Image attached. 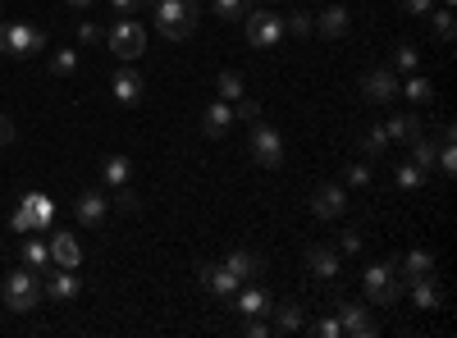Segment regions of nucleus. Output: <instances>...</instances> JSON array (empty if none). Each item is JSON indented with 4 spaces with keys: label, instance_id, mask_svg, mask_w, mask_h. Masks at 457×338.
<instances>
[{
    "label": "nucleus",
    "instance_id": "nucleus-1",
    "mask_svg": "<svg viewBox=\"0 0 457 338\" xmlns=\"http://www.w3.org/2000/svg\"><path fill=\"white\" fill-rule=\"evenodd\" d=\"M197 19H202L197 0H161V5H156V28H161V37H170V42L193 37L197 32Z\"/></svg>",
    "mask_w": 457,
    "mask_h": 338
},
{
    "label": "nucleus",
    "instance_id": "nucleus-2",
    "mask_svg": "<svg viewBox=\"0 0 457 338\" xmlns=\"http://www.w3.org/2000/svg\"><path fill=\"white\" fill-rule=\"evenodd\" d=\"M361 288H366V302L370 307H394L398 297H403L398 266H394V260H370L366 275H361Z\"/></svg>",
    "mask_w": 457,
    "mask_h": 338
},
{
    "label": "nucleus",
    "instance_id": "nucleus-3",
    "mask_svg": "<svg viewBox=\"0 0 457 338\" xmlns=\"http://www.w3.org/2000/svg\"><path fill=\"white\" fill-rule=\"evenodd\" d=\"M0 297H5V307L10 311H19V316H28V311H37L42 307V275L37 270H10V279H5V288H0Z\"/></svg>",
    "mask_w": 457,
    "mask_h": 338
},
{
    "label": "nucleus",
    "instance_id": "nucleus-4",
    "mask_svg": "<svg viewBox=\"0 0 457 338\" xmlns=\"http://www.w3.org/2000/svg\"><path fill=\"white\" fill-rule=\"evenodd\" d=\"M0 51L14 60H32L46 51V32L37 23H0Z\"/></svg>",
    "mask_w": 457,
    "mask_h": 338
},
{
    "label": "nucleus",
    "instance_id": "nucleus-5",
    "mask_svg": "<svg viewBox=\"0 0 457 338\" xmlns=\"http://www.w3.org/2000/svg\"><path fill=\"white\" fill-rule=\"evenodd\" d=\"M243 19H247V46L252 51H275L284 42V14L265 10V5H252Z\"/></svg>",
    "mask_w": 457,
    "mask_h": 338
},
{
    "label": "nucleus",
    "instance_id": "nucleus-6",
    "mask_svg": "<svg viewBox=\"0 0 457 338\" xmlns=\"http://www.w3.org/2000/svg\"><path fill=\"white\" fill-rule=\"evenodd\" d=\"M252 161L261 169H279L284 165V133L270 128V124H261V120H252Z\"/></svg>",
    "mask_w": 457,
    "mask_h": 338
},
{
    "label": "nucleus",
    "instance_id": "nucleus-7",
    "mask_svg": "<svg viewBox=\"0 0 457 338\" xmlns=\"http://www.w3.org/2000/svg\"><path fill=\"white\" fill-rule=\"evenodd\" d=\"M105 42H110V51L120 55L124 64H133V60H142V51H146V28H142L137 19H120V23L110 28Z\"/></svg>",
    "mask_w": 457,
    "mask_h": 338
},
{
    "label": "nucleus",
    "instance_id": "nucleus-8",
    "mask_svg": "<svg viewBox=\"0 0 457 338\" xmlns=\"http://www.w3.org/2000/svg\"><path fill=\"white\" fill-rule=\"evenodd\" d=\"M398 83H403L398 73H394L389 64H379V69L361 73V83H357V87H361V96L375 101V105H394V101H398Z\"/></svg>",
    "mask_w": 457,
    "mask_h": 338
},
{
    "label": "nucleus",
    "instance_id": "nucleus-9",
    "mask_svg": "<svg viewBox=\"0 0 457 338\" xmlns=\"http://www.w3.org/2000/svg\"><path fill=\"white\" fill-rule=\"evenodd\" d=\"M105 215H110V197L101 193V187H87V193L73 197V219H79L83 229H101Z\"/></svg>",
    "mask_w": 457,
    "mask_h": 338
},
{
    "label": "nucleus",
    "instance_id": "nucleus-10",
    "mask_svg": "<svg viewBox=\"0 0 457 338\" xmlns=\"http://www.w3.org/2000/svg\"><path fill=\"white\" fill-rule=\"evenodd\" d=\"M42 293L51 297V302L69 307L73 297L83 293V279H79V270H64V266H51V270H46V284H42Z\"/></svg>",
    "mask_w": 457,
    "mask_h": 338
},
{
    "label": "nucleus",
    "instance_id": "nucleus-11",
    "mask_svg": "<svg viewBox=\"0 0 457 338\" xmlns=\"http://www.w3.org/2000/svg\"><path fill=\"white\" fill-rule=\"evenodd\" d=\"M343 210H348V187L343 183H320L316 197H312V215L316 219H338Z\"/></svg>",
    "mask_w": 457,
    "mask_h": 338
},
{
    "label": "nucleus",
    "instance_id": "nucleus-12",
    "mask_svg": "<svg viewBox=\"0 0 457 338\" xmlns=\"http://www.w3.org/2000/svg\"><path fill=\"white\" fill-rule=\"evenodd\" d=\"M334 316H338V325H343V334H353V338H375L379 334V320L366 311V307H353V302H338L334 307Z\"/></svg>",
    "mask_w": 457,
    "mask_h": 338
},
{
    "label": "nucleus",
    "instance_id": "nucleus-13",
    "mask_svg": "<svg viewBox=\"0 0 457 338\" xmlns=\"http://www.w3.org/2000/svg\"><path fill=\"white\" fill-rule=\"evenodd\" d=\"M197 279H202V288H206L211 297H220V302H234V293L243 288V284H238V275L228 270L224 260H220V266H202V275H197Z\"/></svg>",
    "mask_w": 457,
    "mask_h": 338
},
{
    "label": "nucleus",
    "instance_id": "nucleus-14",
    "mask_svg": "<svg viewBox=\"0 0 457 338\" xmlns=\"http://www.w3.org/2000/svg\"><path fill=\"white\" fill-rule=\"evenodd\" d=\"M142 87H146V83H142V73H137L133 64L114 69V78H110V96L120 101V105H129V110H133V105L142 101Z\"/></svg>",
    "mask_w": 457,
    "mask_h": 338
},
{
    "label": "nucleus",
    "instance_id": "nucleus-15",
    "mask_svg": "<svg viewBox=\"0 0 457 338\" xmlns=\"http://www.w3.org/2000/svg\"><path fill=\"white\" fill-rule=\"evenodd\" d=\"M379 128H385V137H389V142H407V146L426 133L421 115H411V110H394V115H389L385 124H379Z\"/></svg>",
    "mask_w": 457,
    "mask_h": 338
},
{
    "label": "nucleus",
    "instance_id": "nucleus-16",
    "mask_svg": "<svg viewBox=\"0 0 457 338\" xmlns=\"http://www.w3.org/2000/svg\"><path fill=\"white\" fill-rule=\"evenodd\" d=\"M228 307H238L243 316H270V307H275V297L270 293H265L256 279L252 284H243L238 293H234V302H228Z\"/></svg>",
    "mask_w": 457,
    "mask_h": 338
},
{
    "label": "nucleus",
    "instance_id": "nucleus-17",
    "mask_svg": "<svg viewBox=\"0 0 457 338\" xmlns=\"http://www.w3.org/2000/svg\"><path fill=\"white\" fill-rule=\"evenodd\" d=\"M348 23H353L348 5H325V10L312 14V32H320V37H343V32H348Z\"/></svg>",
    "mask_w": 457,
    "mask_h": 338
},
{
    "label": "nucleus",
    "instance_id": "nucleus-18",
    "mask_svg": "<svg viewBox=\"0 0 457 338\" xmlns=\"http://www.w3.org/2000/svg\"><path fill=\"white\" fill-rule=\"evenodd\" d=\"M394 266H398L403 288L416 284V279H435V256H430V251H407L403 260H394Z\"/></svg>",
    "mask_w": 457,
    "mask_h": 338
},
{
    "label": "nucleus",
    "instance_id": "nucleus-19",
    "mask_svg": "<svg viewBox=\"0 0 457 338\" xmlns=\"http://www.w3.org/2000/svg\"><path fill=\"white\" fill-rule=\"evenodd\" d=\"M224 266L238 275V284H252V279H261V275H265V260H261L256 251H247V247H234V251L224 256Z\"/></svg>",
    "mask_w": 457,
    "mask_h": 338
},
{
    "label": "nucleus",
    "instance_id": "nucleus-20",
    "mask_svg": "<svg viewBox=\"0 0 457 338\" xmlns=\"http://www.w3.org/2000/svg\"><path fill=\"white\" fill-rule=\"evenodd\" d=\"M51 266H64V270H79L83 266V247L73 243V234H51Z\"/></svg>",
    "mask_w": 457,
    "mask_h": 338
},
{
    "label": "nucleus",
    "instance_id": "nucleus-21",
    "mask_svg": "<svg viewBox=\"0 0 457 338\" xmlns=\"http://www.w3.org/2000/svg\"><path fill=\"white\" fill-rule=\"evenodd\" d=\"M228 124H234V105L215 96V101L206 105V115H202V133H206V137H224Z\"/></svg>",
    "mask_w": 457,
    "mask_h": 338
},
{
    "label": "nucleus",
    "instance_id": "nucleus-22",
    "mask_svg": "<svg viewBox=\"0 0 457 338\" xmlns=\"http://www.w3.org/2000/svg\"><path fill=\"white\" fill-rule=\"evenodd\" d=\"M270 316H275V320H270L275 334H297L302 325H307V311H302V302H275Z\"/></svg>",
    "mask_w": 457,
    "mask_h": 338
},
{
    "label": "nucleus",
    "instance_id": "nucleus-23",
    "mask_svg": "<svg viewBox=\"0 0 457 338\" xmlns=\"http://www.w3.org/2000/svg\"><path fill=\"white\" fill-rule=\"evenodd\" d=\"M307 270L316 275V279H338V251L334 247H325V243H316L312 251H307Z\"/></svg>",
    "mask_w": 457,
    "mask_h": 338
},
{
    "label": "nucleus",
    "instance_id": "nucleus-24",
    "mask_svg": "<svg viewBox=\"0 0 457 338\" xmlns=\"http://www.w3.org/2000/svg\"><path fill=\"white\" fill-rule=\"evenodd\" d=\"M403 293H411L416 311H444V293H439L435 279H416V284H407Z\"/></svg>",
    "mask_w": 457,
    "mask_h": 338
},
{
    "label": "nucleus",
    "instance_id": "nucleus-25",
    "mask_svg": "<svg viewBox=\"0 0 457 338\" xmlns=\"http://www.w3.org/2000/svg\"><path fill=\"white\" fill-rule=\"evenodd\" d=\"M398 96H407L411 105H430L435 101V83L416 69V73H407V83H398Z\"/></svg>",
    "mask_w": 457,
    "mask_h": 338
},
{
    "label": "nucleus",
    "instance_id": "nucleus-26",
    "mask_svg": "<svg viewBox=\"0 0 457 338\" xmlns=\"http://www.w3.org/2000/svg\"><path fill=\"white\" fill-rule=\"evenodd\" d=\"M101 178H105L110 193H114V187H129V178H133V161H129V156H105Z\"/></svg>",
    "mask_w": 457,
    "mask_h": 338
},
{
    "label": "nucleus",
    "instance_id": "nucleus-27",
    "mask_svg": "<svg viewBox=\"0 0 457 338\" xmlns=\"http://www.w3.org/2000/svg\"><path fill=\"white\" fill-rule=\"evenodd\" d=\"M394 187H398V193H421V187H426V169L411 165V161H398L394 165Z\"/></svg>",
    "mask_w": 457,
    "mask_h": 338
},
{
    "label": "nucleus",
    "instance_id": "nucleus-28",
    "mask_svg": "<svg viewBox=\"0 0 457 338\" xmlns=\"http://www.w3.org/2000/svg\"><path fill=\"white\" fill-rule=\"evenodd\" d=\"M357 146H361V161H379V156L389 152V137H385V128H379V124H370V128H361Z\"/></svg>",
    "mask_w": 457,
    "mask_h": 338
},
{
    "label": "nucleus",
    "instance_id": "nucleus-29",
    "mask_svg": "<svg viewBox=\"0 0 457 338\" xmlns=\"http://www.w3.org/2000/svg\"><path fill=\"white\" fill-rule=\"evenodd\" d=\"M215 96H220V101H228V105H234L238 96H247V83H243V73L224 69L220 78H215Z\"/></svg>",
    "mask_w": 457,
    "mask_h": 338
},
{
    "label": "nucleus",
    "instance_id": "nucleus-30",
    "mask_svg": "<svg viewBox=\"0 0 457 338\" xmlns=\"http://www.w3.org/2000/svg\"><path fill=\"white\" fill-rule=\"evenodd\" d=\"M23 266L37 270V275H46V270H51V247L37 243V238H28V243H23Z\"/></svg>",
    "mask_w": 457,
    "mask_h": 338
},
{
    "label": "nucleus",
    "instance_id": "nucleus-31",
    "mask_svg": "<svg viewBox=\"0 0 457 338\" xmlns=\"http://www.w3.org/2000/svg\"><path fill=\"white\" fill-rule=\"evenodd\" d=\"M435 161H439V142L421 133V137L411 142V165H421V169L430 174V169H435Z\"/></svg>",
    "mask_w": 457,
    "mask_h": 338
},
{
    "label": "nucleus",
    "instance_id": "nucleus-32",
    "mask_svg": "<svg viewBox=\"0 0 457 338\" xmlns=\"http://www.w3.org/2000/svg\"><path fill=\"white\" fill-rule=\"evenodd\" d=\"M389 69L398 73V78H403V73H416V69H421V51H416V46H394V55H389Z\"/></svg>",
    "mask_w": 457,
    "mask_h": 338
},
{
    "label": "nucleus",
    "instance_id": "nucleus-33",
    "mask_svg": "<svg viewBox=\"0 0 457 338\" xmlns=\"http://www.w3.org/2000/svg\"><path fill=\"white\" fill-rule=\"evenodd\" d=\"M23 206H28V215H32L37 229H51V215H55V206H51L42 193H28V197H23Z\"/></svg>",
    "mask_w": 457,
    "mask_h": 338
},
{
    "label": "nucleus",
    "instance_id": "nucleus-34",
    "mask_svg": "<svg viewBox=\"0 0 457 338\" xmlns=\"http://www.w3.org/2000/svg\"><path fill=\"white\" fill-rule=\"evenodd\" d=\"M370 183H375L370 161H353V165H348V174H343V187H370Z\"/></svg>",
    "mask_w": 457,
    "mask_h": 338
},
{
    "label": "nucleus",
    "instance_id": "nucleus-35",
    "mask_svg": "<svg viewBox=\"0 0 457 338\" xmlns=\"http://www.w3.org/2000/svg\"><path fill=\"white\" fill-rule=\"evenodd\" d=\"M312 338H348L343 334V325H338V316H320V320H312V325H302Z\"/></svg>",
    "mask_w": 457,
    "mask_h": 338
},
{
    "label": "nucleus",
    "instance_id": "nucleus-36",
    "mask_svg": "<svg viewBox=\"0 0 457 338\" xmlns=\"http://www.w3.org/2000/svg\"><path fill=\"white\" fill-rule=\"evenodd\" d=\"M252 5H256V0H211V14H220V19H243Z\"/></svg>",
    "mask_w": 457,
    "mask_h": 338
},
{
    "label": "nucleus",
    "instance_id": "nucleus-37",
    "mask_svg": "<svg viewBox=\"0 0 457 338\" xmlns=\"http://www.w3.org/2000/svg\"><path fill=\"white\" fill-rule=\"evenodd\" d=\"M51 73H55V78L79 73V51H55V55H51Z\"/></svg>",
    "mask_w": 457,
    "mask_h": 338
},
{
    "label": "nucleus",
    "instance_id": "nucleus-38",
    "mask_svg": "<svg viewBox=\"0 0 457 338\" xmlns=\"http://www.w3.org/2000/svg\"><path fill=\"white\" fill-rule=\"evenodd\" d=\"M430 14H435V32H439V42H453V32H457V23H453V10H448V5H435Z\"/></svg>",
    "mask_w": 457,
    "mask_h": 338
},
{
    "label": "nucleus",
    "instance_id": "nucleus-39",
    "mask_svg": "<svg viewBox=\"0 0 457 338\" xmlns=\"http://www.w3.org/2000/svg\"><path fill=\"white\" fill-rule=\"evenodd\" d=\"M114 206H120L124 215H137L142 210V197L133 193V187H114Z\"/></svg>",
    "mask_w": 457,
    "mask_h": 338
},
{
    "label": "nucleus",
    "instance_id": "nucleus-40",
    "mask_svg": "<svg viewBox=\"0 0 457 338\" xmlns=\"http://www.w3.org/2000/svg\"><path fill=\"white\" fill-rule=\"evenodd\" d=\"M234 120H238V124H252V120H261V105H256L252 96H238V101H234Z\"/></svg>",
    "mask_w": 457,
    "mask_h": 338
},
{
    "label": "nucleus",
    "instance_id": "nucleus-41",
    "mask_svg": "<svg viewBox=\"0 0 457 338\" xmlns=\"http://www.w3.org/2000/svg\"><path fill=\"white\" fill-rule=\"evenodd\" d=\"M435 5H439V0H398V10H403V14H411V19H426Z\"/></svg>",
    "mask_w": 457,
    "mask_h": 338
},
{
    "label": "nucleus",
    "instance_id": "nucleus-42",
    "mask_svg": "<svg viewBox=\"0 0 457 338\" xmlns=\"http://www.w3.org/2000/svg\"><path fill=\"white\" fill-rule=\"evenodd\" d=\"M284 28H288V32H297V37H307V32H312V10H293Z\"/></svg>",
    "mask_w": 457,
    "mask_h": 338
},
{
    "label": "nucleus",
    "instance_id": "nucleus-43",
    "mask_svg": "<svg viewBox=\"0 0 457 338\" xmlns=\"http://www.w3.org/2000/svg\"><path fill=\"white\" fill-rule=\"evenodd\" d=\"M361 247H366V238L357 229H348V234L338 238V251H348V256H361Z\"/></svg>",
    "mask_w": 457,
    "mask_h": 338
},
{
    "label": "nucleus",
    "instance_id": "nucleus-44",
    "mask_svg": "<svg viewBox=\"0 0 457 338\" xmlns=\"http://www.w3.org/2000/svg\"><path fill=\"white\" fill-rule=\"evenodd\" d=\"M110 10H114V14H124V19H133V14L142 10V0H110Z\"/></svg>",
    "mask_w": 457,
    "mask_h": 338
},
{
    "label": "nucleus",
    "instance_id": "nucleus-45",
    "mask_svg": "<svg viewBox=\"0 0 457 338\" xmlns=\"http://www.w3.org/2000/svg\"><path fill=\"white\" fill-rule=\"evenodd\" d=\"M79 42H83V46H96V42H101V28H96V23H83V28H79Z\"/></svg>",
    "mask_w": 457,
    "mask_h": 338
},
{
    "label": "nucleus",
    "instance_id": "nucleus-46",
    "mask_svg": "<svg viewBox=\"0 0 457 338\" xmlns=\"http://www.w3.org/2000/svg\"><path fill=\"white\" fill-rule=\"evenodd\" d=\"M10 142H14V120L0 115V146H10Z\"/></svg>",
    "mask_w": 457,
    "mask_h": 338
},
{
    "label": "nucleus",
    "instance_id": "nucleus-47",
    "mask_svg": "<svg viewBox=\"0 0 457 338\" xmlns=\"http://www.w3.org/2000/svg\"><path fill=\"white\" fill-rule=\"evenodd\" d=\"M64 5H73V10H92V0H64Z\"/></svg>",
    "mask_w": 457,
    "mask_h": 338
},
{
    "label": "nucleus",
    "instance_id": "nucleus-48",
    "mask_svg": "<svg viewBox=\"0 0 457 338\" xmlns=\"http://www.w3.org/2000/svg\"><path fill=\"white\" fill-rule=\"evenodd\" d=\"M142 5H151V10H156V5H161V0H142Z\"/></svg>",
    "mask_w": 457,
    "mask_h": 338
},
{
    "label": "nucleus",
    "instance_id": "nucleus-49",
    "mask_svg": "<svg viewBox=\"0 0 457 338\" xmlns=\"http://www.w3.org/2000/svg\"><path fill=\"white\" fill-rule=\"evenodd\" d=\"M261 5H279V0H261Z\"/></svg>",
    "mask_w": 457,
    "mask_h": 338
},
{
    "label": "nucleus",
    "instance_id": "nucleus-50",
    "mask_svg": "<svg viewBox=\"0 0 457 338\" xmlns=\"http://www.w3.org/2000/svg\"><path fill=\"white\" fill-rule=\"evenodd\" d=\"M439 5H448V10H453V0H439Z\"/></svg>",
    "mask_w": 457,
    "mask_h": 338
}]
</instances>
